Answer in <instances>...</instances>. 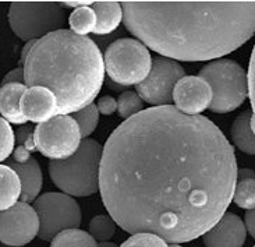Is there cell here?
<instances>
[{
    "label": "cell",
    "instance_id": "6da1fadb",
    "mask_svg": "<svg viewBox=\"0 0 255 247\" xmlns=\"http://www.w3.org/2000/svg\"><path fill=\"white\" fill-rule=\"evenodd\" d=\"M237 172L235 148L212 120L152 106L108 138L99 192L125 232L179 245L204 236L226 214Z\"/></svg>",
    "mask_w": 255,
    "mask_h": 247
},
{
    "label": "cell",
    "instance_id": "9c48e42d",
    "mask_svg": "<svg viewBox=\"0 0 255 247\" xmlns=\"http://www.w3.org/2000/svg\"><path fill=\"white\" fill-rule=\"evenodd\" d=\"M34 147L50 161H63L74 155L83 141L80 127L70 115H57L34 129Z\"/></svg>",
    "mask_w": 255,
    "mask_h": 247
},
{
    "label": "cell",
    "instance_id": "7402d4cb",
    "mask_svg": "<svg viewBox=\"0 0 255 247\" xmlns=\"http://www.w3.org/2000/svg\"><path fill=\"white\" fill-rule=\"evenodd\" d=\"M74 120L80 127L81 138H90V136L97 130L98 123H99V112L95 103H91L87 108H84L80 112L74 113Z\"/></svg>",
    "mask_w": 255,
    "mask_h": 247
},
{
    "label": "cell",
    "instance_id": "484cf974",
    "mask_svg": "<svg viewBox=\"0 0 255 247\" xmlns=\"http://www.w3.org/2000/svg\"><path fill=\"white\" fill-rule=\"evenodd\" d=\"M15 147V134L11 124L0 116V164L8 159Z\"/></svg>",
    "mask_w": 255,
    "mask_h": 247
},
{
    "label": "cell",
    "instance_id": "4fadbf2b",
    "mask_svg": "<svg viewBox=\"0 0 255 247\" xmlns=\"http://www.w3.org/2000/svg\"><path fill=\"white\" fill-rule=\"evenodd\" d=\"M20 110L28 122L41 124L59 115L57 99L45 87H28L20 99Z\"/></svg>",
    "mask_w": 255,
    "mask_h": 247
},
{
    "label": "cell",
    "instance_id": "74e56055",
    "mask_svg": "<svg viewBox=\"0 0 255 247\" xmlns=\"http://www.w3.org/2000/svg\"><path fill=\"white\" fill-rule=\"evenodd\" d=\"M254 247H255V246H254Z\"/></svg>",
    "mask_w": 255,
    "mask_h": 247
},
{
    "label": "cell",
    "instance_id": "d590c367",
    "mask_svg": "<svg viewBox=\"0 0 255 247\" xmlns=\"http://www.w3.org/2000/svg\"><path fill=\"white\" fill-rule=\"evenodd\" d=\"M98 247H119L116 246L115 243H111V242H102V243H99Z\"/></svg>",
    "mask_w": 255,
    "mask_h": 247
},
{
    "label": "cell",
    "instance_id": "ba28073f",
    "mask_svg": "<svg viewBox=\"0 0 255 247\" xmlns=\"http://www.w3.org/2000/svg\"><path fill=\"white\" fill-rule=\"evenodd\" d=\"M32 207L39 218L38 238L43 242H52L64 231L78 229L83 222L80 204L64 193H45Z\"/></svg>",
    "mask_w": 255,
    "mask_h": 247
},
{
    "label": "cell",
    "instance_id": "7c38bea8",
    "mask_svg": "<svg viewBox=\"0 0 255 247\" xmlns=\"http://www.w3.org/2000/svg\"><path fill=\"white\" fill-rule=\"evenodd\" d=\"M174 108L181 113L198 116L209 109L212 102V89L200 76H184L173 91Z\"/></svg>",
    "mask_w": 255,
    "mask_h": 247
},
{
    "label": "cell",
    "instance_id": "8d00e7d4",
    "mask_svg": "<svg viewBox=\"0 0 255 247\" xmlns=\"http://www.w3.org/2000/svg\"><path fill=\"white\" fill-rule=\"evenodd\" d=\"M169 247H181L180 245H176V243H173L172 246H169Z\"/></svg>",
    "mask_w": 255,
    "mask_h": 247
},
{
    "label": "cell",
    "instance_id": "e575fe53",
    "mask_svg": "<svg viewBox=\"0 0 255 247\" xmlns=\"http://www.w3.org/2000/svg\"><path fill=\"white\" fill-rule=\"evenodd\" d=\"M108 84H109V88L112 89H122V88H125V87H122V85H119V84H116V82H113V81H108Z\"/></svg>",
    "mask_w": 255,
    "mask_h": 247
},
{
    "label": "cell",
    "instance_id": "d6986e66",
    "mask_svg": "<svg viewBox=\"0 0 255 247\" xmlns=\"http://www.w3.org/2000/svg\"><path fill=\"white\" fill-rule=\"evenodd\" d=\"M251 110H246L236 117L230 129L233 144L244 154L255 155V134L251 130Z\"/></svg>",
    "mask_w": 255,
    "mask_h": 247
},
{
    "label": "cell",
    "instance_id": "8992f818",
    "mask_svg": "<svg viewBox=\"0 0 255 247\" xmlns=\"http://www.w3.org/2000/svg\"><path fill=\"white\" fill-rule=\"evenodd\" d=\"M7 18L17 38L31 42L63 29L67 15L56 1H13Z\"/></svg>",
    "mask_w": 255,
    "mask_h": 247
},
{
    "label": "cell",
    "instance_id": "f546056e",
    "mask_svg": "<svg viewBox=\"0 0 255 247\" xmlns=\"http://www.w3.org/2000/svg\"><path fill=\"white\" fill-rule=\"evenodd\" d=\"M24 69L22 67H15L11 71H8L6 76L1 80V85L6 84H24Z\"/></svg>",
    "mask_w": 255,
    "mask_h": 247
},
{
    "label": "cell",
    "instance_id": "d6a6232c",
    "mask_svg": "<svg viewBox=\"0 0 255 247\" xmlns=\"http://www.w3.org/2000/svg\"><path fill=\"white\" fill-rule=\"evenodd\" d=\"M246 179H255V173L251 169H240L237 172V180H246Z\"/></svg>",
    "mask_w": 255,
    "mask_h": 247
},
{
    "label": "cell",
    "instance_id": "30bf717a",
    "mask_svg": "<svg viewBox=\"0 0 255 247\" xmlns=\"http://www.w3.org/2000/svg\"><path fill=\"white\" fill-rule=\"evenodd\" d=\"M186 76L184 69L179 63L156 57L152 60V67L148 77L135 87V92L152 106H167L173 101V91L176 84Z\"/></svg>",
    "mask_w": 255,
    "mask_h": 247
},
{
    "label": "cell",
    "instance_id": "4dcf8cb0",
    "mask_svg": "<svg viewBox=\"0 0 255 247\" xmlns=\"http://www.w3.org/2000/svg\"><path fill=\"white\" fill-rule=\"evenodd\" d=\"M15 134V141L18 143L20 145L28 144L29 143V140H32V136H34V129L31 127V126H27V124H24V126H21L20 129L17 130V133H14Z\"/></svg>",
    "mask_w": 255,
    "mask_h": 247
},
{
    "label": "cell",
    "instance_id": "ffe728a7",
    "mask_svg": "<svg viewBox=\"0 0 255 247\" xmlns=\"http://www.w3.org/2000/svg\"><path fill=\"white\" fill-rule=\"evenodd\" d=\"M92 3H87L74 8L69 17L70 31L81 36L94 34L97 28V14L91 7Z\"/></svg>",
    "mask_w": 255,
    "mask_h": 247
},
{
    "label": "cell",
    "instance_id": "52a82bcc",
    "mask_svg": "<svg viewBox=\"0 0 255 247\" xmlns=\"http://www.w3.org/2000/svg\"><path fill=\"white\" fill-rule=\"evenodd\" d=\"M104 64L105 73L111 81L122 87H137L151 71L152 56L142 42L132 38H122L108 46Z\"/></svg>",
    "mask_w": 255,
    "mask_h": 247
},
{
    "label": "cell",
    "instance_id": "83f0119b",
    "mask_svg": "<svg viewBox=\"0 0 255 247\" xmlns=\"http://www.w3.org/2000/svg\"><path fill=\"white\" fill-rule=\"evenodd\" d=\"M247 80H249V96L251 101V108H253V115H251V130L254 131L255 134V45L251 53V59H250L249 66V74H247Z\"/></svg>",
    "mask_w": 255,
    "mask_h": 247
},
{
    "label": "cell",
    "instance_id": "d4e9b609",
    "mask_svg": "<svg viewBox=\"0 0 255 247\" xmlns=\"http://www.w3.org/2000/svg\"><path fill=\"white\" fill-rule=\"evenodd\" d=\"M116 234V222L109 215H97L90 224V235L99 243L109 242Z\"/></svg>",
    "mask_w": 255,
    "mask_h": 247
},
{
    "label": "cell",
    "instance_id": "1f68e13d",
    "mask_svg": "<svg viewBox=\"0 0 255 247\" xmlns=\"http://www.w3.org/2000/svg\"><path fill=\"white\" fill-rule=\"evenodd\" d=\"M244 225H246V229L250 234V236L255 239V210H251V211H247L246 213V217H244Z\"/></svg>",
    "mask_w": 255,
    "mask_h": 247
},
{
    "label": "cell",
    "instance_id": "8fae6325",
    "mask_svg": "<svg viewBox=\"0 0 255 247\" xmlns=\"http://www.w3.org/2000/svg\"><path fill=\"white\" fill-rule=\"evenodd\" d=\"M39 235V218L34 207L18 201L10 210L0 213V243L22 247Z\"/></svg>",
    "mask_w": 255,
    "mask_h": 247
},
{
    "label": "cell",
    "instance_id": "ac0fdd59",
    "mask_svg": "<svg viewBox=\"0 0 255 247\" xmlns=\"http://www.w3.org/2000/svg\"><path fill=\"white\" fill-rule=\"evenodd\" d=\"M21 197V182L18 175L8 165L0 164V213L10 210Z\"/></svg>",
    "mask_w": 255,
    "mask_h": 247
},
{
    "label": "cell",
    "instance_id": "5b68a950",
    "mask_svg": "<svg viewBox=\"0 0 255 247\" xmlns=\"http://www.w3.org/2000/svg\"><path fill=\"white\" fill-rule=\"evenodd\" d=\"M198 76L212 89L209 110L214 113H229L240 108L249 96L247 73L230 59H218L201 69Z\"/></svg>",
    "mask_w": 255,
    "mask_h": 247
},
{
    "label": "cell",
    "instance_id": "2e32d148",
    "mask_svg": "<svg viewBox=\"0 0 255 247\" xmlns=\"http://www.w3.org/2000/svg\"><path fill=\"white\" fill-rule=\"evenodd\" d=\"M25 91V84H6L0 87V116L10 124H27L28 120L20 110V99Z\"/></svg>",
    "mask_w": 255,
    "mask_h": 247
},
{
    "label": "cell",
    "instance_id": "cb8c5ba5",
    "mask_svg": "<svg viewBox=\"0 0 255 247\" xmlns=\"http://www.w3.org/2000/svg\"><path fill=\"white\" fill-rule=\"evenodd\" d=\"M233 201L243 210H255V179L239 180L236 183Z\"/></svg>",
    "mask_w": 255,
    "mask_h": 247
},
{
    "label": "cell",
    "instance_id": "277c9868",
    "mask_svg": "<svg viewBox=\"0 0 255 247\" xmlns=\"http://www.w3.org/2000/svg\"><path fill=\"white\" fill-rule=\"evenodd\" d=\"M104 145L94 138H85L74 155L63 161L49 162L53 185L70 197H90L99 192L101 162Z\"/></svg>",
    "mask_w": 255,
    "mask_h": 247
},
{
    "label": "cell",
    "instance_id": "9a60e30c",
    "mask_svg": "<svg viewBox=\"0 0 255 247\" xmlns=\"http://www.w3.org/2000/svg\"><path fill=\"white\" fill-rule=\"evenodd\" d=\"M8 165L11 169L15 171L18 175L21 182V197L20 201L22 203H34L35 200L39 197L43 186V175L39 162L32 157L25 161V162H15V161H8Z\"/></svg>",
    "mask_w": 255,
    "mask_h": 247
},
{
    "label": "cell",
    "instance_id": "7a4b0ae2",
    "mask_svg": "<svg viewBox=\"0 0 255 247\" xmlns=\"http://www.w3.org/2000/svg\"><path fill=\"white\" fill-rule=\"evenodd\" d=\"M122 7L131 34L174 62L223 57L255 34V1H123Z\"/></svg>",
    "mask_w": 255,
    "mask_h": 247
},
{
    "label": "cell",
    "instance_id": "44dd1931",
    "mask_svg": "<svg viewBox=\"0 0 255 247\" xmlns=\"http://www.w3.org/2000/svg\"><path fill=\"white\" fill-rule=\"evenodd\" d=\"M50 247H98V243L90 232L69 229L57 235L50 243Z\"/></svg>",
    "mask_w": 255,
    "mask_h": 247
},
{
    "label": "cell",
    "instance_id": "3957f363",
    "mask_svg": "<svg viewBox=\"0 0 255 247\" xmlns=\"http://www.w3.org/2000/svg\"><path fill=\"white\" fill-rule=\"evenodd\" d=\"M22 69L27 88L45 87L55 94L59 115L94 103L106 74L97 43L64 28L35 41Z\"/></svg>",
    "mask_w": 255,
    "mask_h": 247
},
{
    "label": "cell",
    "instance_id": "4316f807",
    "mask_svg": "<svg viewBox=\"0 0 255 247\" xmlns=\"http://www.w3.org/2000/svg\"><path fill=\"white\" fill-rule=\"evenodd\" d=\"M120 247H169L167 242L152 234H135Z\"/></svg>",
    "mask_w": 255,
    "mask_h": 247
},
{
    "label": "cell",
    "instance_id": "5bb4252c",
    "mask_svg": "<svg viewBox=\"0 0 255 247\" xmlns=\"http://www.w3.org/2000/svg\"><path fill=\"white\" fill-rule=\"evenodd\" d=\"M202 238L205 247H243L247 229L239 215L226 213Z\"/></svg>",
    "mask_w": 255,
    "mask_h": 247
},
{
    "label": "cell",
    "instance_id": "836d02e7",
    "mask_svg": "<svg viewBox=\"0 0 255 247\" xmlns=\"http://www.w3.org/2000/svg\"><path fill=\"white\" fill-rule=\"evenodd\" d=\"M34 43H35V41L25 42L24 48H22V50H21V64H24L25 59H27L28 53H29V50H31V49H32V46H34Z\"/></svg>",
    "mask_w": 255,
    "mask_h": 247
},
{
    "label": "cell",
    "instance_id": "f1b7e54d",
    "mask_svg": "<svg viewBox=\"0 0 255 247\" xmlns=\"http://www.w3.org/2000/svg\"><path fill=\"white\" fill-rule=\"evenodd\" d=\"M98 112L99 115H105V116H111L115 112H118V99H115L111 95L102 96L97 103Z\"/></svg>",
    "mask_w": 255,
    "mask_h": 247
},
{
    "label": "cell",
    "instance_id": "e0dca14e",
    "mask_svg": "<svg viewBox=\"0 0 255 247\" xmlns=\"http://www.w3.org/2000/svg\"><path fill=\"white\" fill-rule=\"evenodd\" d=\"M91 7L97 14V28L94 34H112L123 21V7L119 1H95Z\"/></svg>",
    "mask_w": 255,
    "mask_h": 247
},
{
    "label": "cell",
    "instance_id": "603a6c76",
    "mask_svg": "<svg viewBox=\"0 0 255 247\" xmlns=\"http://www.w3.org/2000/svg\"><path fill=\"white\" fill-rule=\"evenodd\" d=\"M144 110V102L135 91H125L118 99V113L123 120H128Z\"/></svg>",
    "mask_w": 255,
    "mask_h": 247
}]
</instances>
